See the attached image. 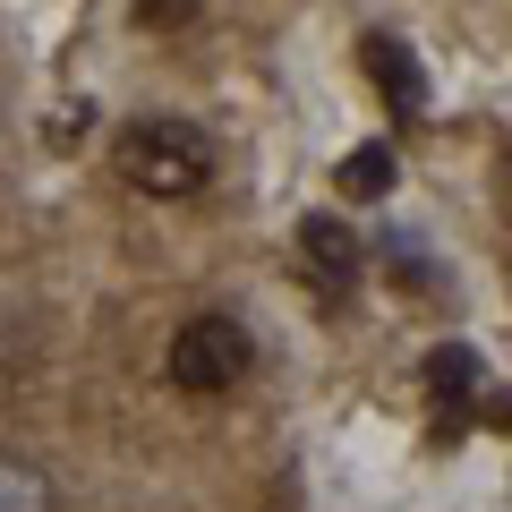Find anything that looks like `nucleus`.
<instances>
[{"instance_id":"1","label":"nucleus","mask_w":512,"mask_h":512,"mask_svg":"<svg viewBox=\"0 0 512 512\" xmlns=\"http://www.w3.org/2000/svg\"><path fill=\"white\" fill-rule=\"evenodd\" d=\"M120 180L146 188V197H197V188L214 180V146H205L197 120L146 111V120L120 128Z\"/></svg>"},{"instance_id":"5","label":"nucleus","mask_w":512,"mask_h":512,"mask_svg":"<svg viewBox=\"0 0 512 512\" xmlns=\"http://www.w3.org/2000/svg\"><path fill=\"white\" fill-rule=\"evenodd\" d=\"M393 180H402L393 146H350V154H342V171H333V188H342L350 205H376V197H393Z\"/></svg>"},{"instance_id":"4","label":"nucleus","mask_w":512,"mask_h":512,"mask_svg":"<svg viewBox=\"0 0 512 512\" xmlns=\"http://www.w3.org/2000/svg\"><path fill=\"white\" fill-rule=\"evenodd\" d=\"M359 60H367V77H376V94L393 103V120H419L427 111V69H419V52H410L402 35H367Z\"/></svg>"},{"instance_id":"2","label":"nucleus","mask_w":512,"mask_h":512,"mask_svg":"<svg viewBox=\"0 0 512 512\" xmlns=\"http://www.w3.org/2000/svg\"><path fill=\"white\" fill-rule=\"evenodd\" d=\"M248 376V333L239 316H197V325L171 333V384L180 393H231Z\"/></svg>"},{"instance_id":"9","label":"nucleus","mask_w":512,"mask_h":512,"mask_svg":"<svg viewBox=\"0 0 512 512\" xmlns=\"http://www.w3.org/2000/svg\"><path fill=\"white\" fill-rule=\"evenodd\" d=\"M495 427H512V393H504V402H495Z\"/></svg>"},{"instance_id":"3","label":"nucleus","mask_w":512,"mask_h":512,"mask_svg":"<svg viewBox=\"0 0 512 512\" xmlns=\"http://www.w3.org/2000/svg\"><path fill=\"white\" fill-rule=\"evenodd\" d=\"M359 274H367V248H359L333 214H308V222H299V282H316L325 299H350V291H359Z\"/></svg>"},{"instance_id":"7","label":"nucleus","mask_w":512,"mask_h":512,"mask_svg":"<svg viewBox=\"0 0 512 512\" xmlns=\"http://www.w3.org/2000/svg\"><path fill=\"white\" fill-rule=\"evenodd\" d=\"M0 512H52V478H43L35 461L0 453Z\"/></svg>"},{"instance_id":"6","label":"nucleus","mask_w":512,"mask_h":512,"mask_svg":"<svg viewBox=\"0 0 512 512\" xmlns=\"http://www.w3.org/2000/svg\"><path fill=\"white\" fill-rule=\"evenodd\" d=\"M427 384H436V402H444V419H461L470 410V384H478V359L461 342H444L436 359H427Z\"/></svg>"},{"instance_id":"8","label":"nucleus","mask_w":512,"mask_h":512,"mask_svg":"<svg viewBox=\"0 0 512 512\" xmlns=\"http://www.w3.org/2000/svg\"><path fill=\"white\" fill-rule=\"evenodd\" d=\"M137 18H146V26H188V18H197V0H137Z\"/></svg>"}]
</instances>
